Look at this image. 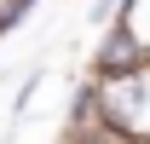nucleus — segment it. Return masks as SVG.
I'll list each match as a JSON object with an SVG mask.
<instances>
[{"instance_id": "3", "label": "nucleus", "mask_w": 150, "mask_h": 144, "mask_svg": "<svg viewBox=\"0 0 150 144\" xmlns=\"http://www.w3.org/2000/svg\"><path fill=\"white\" fill-rule=\"evenodd\" d=\"M40 81H46V75H29V81H23V92H18V104H12V115H23V109L35 104V92H40Z\"/></svg>"}, {"instance_id": "4", "label": "nucleus", "mask_w": 150, "mask_h": 144, "mask_svg": "<svg viewBox=\"0 0 150 144\" xmlns=\"http://www.w3.org/2000/svg\"><path fill=\"white\" fill-rule=\"evenodd\" d=\"M0 18H6V0H0Z\"/></svg>"}, {"instance_id": "1", "label": "nucleus", "mask_w": 150, "mask_h": 144, "mask_svg": "<svg viewBox=\"0 0 150 144\" xmlns=\"http://www.w3.org/2000/svg\"><path fill=\"white\" fill-rule=\"evenodd\" d=\"M93 87H98V127H110L127 144H150V64L110 75V81H93Z\"/></svg>"}, {"instance_id": "2", "label": "nucleus", "mask_w": 150, "mask_h": 144, "mask_svg": "<svg viewBox=\"0 0 150 144\" xmlns=\"http://www.w3.org/2000/svg\"><path fill=\"white\" fill-rule=\"evenodd\" d=\"M150 64V40L133 29V23H104L98 35V52H93V81H110V75H127V69H144Z\"/></svg>"}]
</instances>
